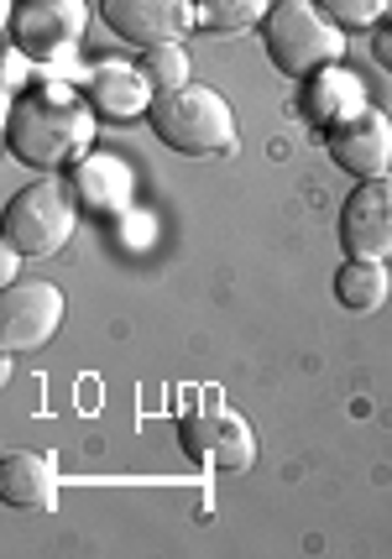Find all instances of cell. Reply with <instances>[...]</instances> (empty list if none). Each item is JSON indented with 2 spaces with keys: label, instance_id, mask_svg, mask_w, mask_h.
<instances>
[{
  "label": "cell",
  "instance_id": "ba28073f",
  "mask_svg": "<svg viewBox=\"0 0 392 559\" xmlns=\"http://www.w3.org/2000/svg\"><path fill=\"white\" fill-rule=\"evenodd\" d=\"M90 5L84 0H11V48L26 58H52L84 37Z\"/></svg>",
  "mask_w": 392,
  "mask_h": 559
},
{
  "label": "cell",
  "instance_id": "d6986e66",
  "mask_svg": "<svg viewBox=\"0 0 392 559\" xmlns=\"http://www.w3.org/2000/svg\"><path fill=\"white\" fill-rule=\"evenodd\" d=\"M371 58H377V63L392 73V26H382V32L371 37Z\"/></svg>",
  "mask_w": 392,
  "mask_h": 559
},
{
  "label": "cell",
  "instance_id": "6da1fadb",
  "mask_svg": "<svg viewBox=\"0 0 392 559\" xmlns=\"http://www.w3.org/2000/svg\"><path fill=\"white\" fill-rule=\"evenodd\" d=\"M90 142H95V105L63 90H32L5 116V146L22 168H69L90 152Z\"/></svg>",
  "mask_w": 392,
  "mask_h": 559
},
{
  "label": "cell",
  "instance_id": "30bf717a",
  "mask_svg": "<svg viewBox=\"0 0 392 559\" xmlns=\"http://www.w3.org/2000/svg\"><path fill=\"white\" fill-rule=\"evenodd\" d=\"M324 146H330V157L341 163L345 173H356V178H382L392 173V121L382 110H356L351 121L330 126L324 131Z\"/></svg>",
  "mask_w": 392,
  "mask_h": 559
},
{
  "label": "cell",
  "instance_id": "5b68a950",
  "mask_svg": "<svg viewBox=\"0 0 392 559\" xmlns=\"http://www.w3.org/2000/svg\"><path fill=\"white\" fill-rule=\"evenodd\" d=\"M63 330V288L37 283V277H16L0 293V345L11 356L48 345Z\"/></svg>",
  "mask_w": 392,
  "mask_h": 559
},
{
  "label": "cell",
  "instance_id": "9a60e30c",
  "mask_svg": "<svg viewBox=\"0 0 392 559\" xmlns=\"http://www.w3.org/2000/svg\"><path fill=\"white\" fill-rule=\"evenodd\" d=\"M392 293V272L388 262H371V257H345L335 272V298H341L351 314H371L382 309Z\"/></svg>",
  "mask_w": 392,
  "mask_h": 559
},
{
  "label": "cell",
  "instance_id": "5bb4252c",
  "mask_svg": "<svg viewBox=\"0 0 392 559\" xmlns=\"http://www.w3.org/2000/svg\"><path fill=\"white\" fill-rule=\"evenodd\" d=\"M356 110H367V95H361V79L341 63H330V69L314 73V84H309V121L314 126H341L351 121Z\"/></svg>",
  "mask_w": 392,
  "mask_h": 559
},
{
  "label": "cell",
  "instance_id": "7c38bea8",
  "mask_svg": "<svg viewBox=\"0 0 392 559\" xmlns=\"http://www.w3.org/2000/svg\"><path fill=\"white\" fill-rule=\"evenodd\" d=\"M0 491H5V508L16 512L58 508V465H52V455L11 450L5 465H0Z\"/></svg>",
  "mask_w": 392,
  "mask_h": 559
},
{
  "label": "cell",
  "instance_id": "52a82bcc",
  "mask_svg": "<svg viewBox=\"0 0 392 559\" xmlns=\"http://www.w3.org/2000/svg\"><path fill=\"white\" fill-rule=\"evenodd\" d=\"M178 439H183V455L210 471H246L257 461V435L241 414L230 408H204V414H183L178 418Z\"/></svg>",
  "mask_w": 392,
  "mask_h": 559
},
{
  "label": "cell",
  "instance_id": "ac0fdd59",
  "mask_svg": "<svg viewBox=\"0 0 392 559\" xmlns=\"http://www.w3.org/2000/svg\"><path fill=\"white\" fill-rule=\"evenodd\" d=\"M314 5L341 32H367V26H377L392 11V0H314Z\"/></svg>",
  "mask_w": 392,
  "mask_h": 559
},
{
  "label": "cell",
  "instance_id": "4fadbf2b",
  "mask_svg": "<svg viewBox=\"0 0 392 559\" xmlns=\"http://www.w3.org/2000/svg\"><path fill=\"white\" fill-rule=\"evenodd\" d=\"M84 99L95 105L99 121H131V116H147L157 90H152L142 69H95V79L84 84Z\"/></svg>",
  "mask_w": 392,
  "mask_h": 559
},
{
  "label": "cell",
  "instance_id": "e0dca14e",
  "mask_svg": "<svg viewBox=\"0 0 392 559\" xmlns=\"http://www.w3.org/2000/svg\"><path fill=\"white\" fill-rule=\"evenodd\" d=\"M136 69H142V79H147L157 95H168V90H183V84H189V52H183V43L147 48L136 58Z\"/></svg>",
  "mask_w": 392,
  "mask_h": 559
},
{
  "label": "cell",
  "instance_id": "2e32d148",
  "mask_svg": "<svg viewBox=\"0 0 392 559\" xmlns=\"http://www.w3.org/2000/svg\"><path fill=\"white\" fill-rule=\"evenodd\" d=\"M204 32H251L268 22L272 0H194Z\"/></svg>",
  "mask_w": 392,
  "mask_h": 559
},
{
  "label": "cell",
  "instance_id": "8992f818",
  "mask_svg": "<svg viewBox=\"0 0 392 559\" xmlns=\"http://www.w3.org/2000/svg\"><path fill=\"white\" fill-rule=\"evenodd\" d=\"M99 22L136 52H147L183 43L189 26H199V11L194 0H99Z\"/></svg>",
  "mask_w": 392,
  "mask_h": 559
},
{
  "label": "cell",
  "instance_id": "277c9868",
  "mask_svg": "<svg viewBox=\"0 0 392 559\" xmlns=\"http://www.w3.org/2000/svg\"><path fill=\"white\" fill-rule=\"evenodd\" d=\"M79 225V199L74 183L63 178H32L26 189L5 199V246H16L22 257H58L63 246L74 241Z\"/></svg>",
  "mask_w": 392,
  "mask_h": 559
},
{
  "label": "cell",
  "instance_id": "7a4b0ae2",
  "mask_svg": "<svg viewBox=\"0 0 392 559\" xmlns=\"http://www.w3.org/2000/svg\"><path fill=\"white\" fill-rule=\"evenodd\" d=\"M147 121L157 131V142L178 157H215V152L236 146V110L210 84H183V90L157 95Z\"/></svg>",
  "mask_w": 392,
  "mask_h": 559
},
{
  "label": "cell",
  "instance_id": "9c48e42d",
  "mask_svg": "<svg viewBox=\"0 0 392 559\" xmlns=\"http://www.w3.org/2000/svg\"><path fill=\"white\" fill-rule=\"evenodd\" d=\"M341 251L345 257H392V173L356 178V189L341 204Z\"/></svg>",
  "mask_w": 392,
  "mask_h": 559
},
{
  "label": "cell",
  "instance_id": "8fae6325",
  "mask_svg": "<svg viewBox=\"0 0 392 559\" xmlns=\"http://www.w3.org/2000/svg\"><path fill=\"white\" fill-rule=\"evenodd\" d=\"M69 183H74L79 210H90L99 219L126 215L131 199H136V173L116 152H84L74 168H69Z\"/></svg>",
  "mask_w": 392,
  "mask_h": 559
},
{
  "label": "cell",
  "instance_id": "3957f363",
  "mask_svg": "<svg viewBox=\"0 0 392 559\" xmlns=\"http://www.w3.org/2000/svg\"><path fill=\"white\" fill-rule=\"evenodd\" d=\"M262 48L277 73L314 79L319 69L345 58V37L314 0H272L268 22H262Z\"/></svg>",
  "mask_w": 392,
  "mask_h": 559
}]
</instances>
